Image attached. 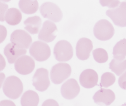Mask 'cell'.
Wrapping results in <instances>:
<instances>
[{"label":"cell","mask_w":126,"mask_h":106,"mask_svg":"<svg viewBox=\"0 0 126 106\" xmlns=\"http://www.w3.org/2000/svg\"><path fill=\"white\" fill-rule=\"evenodd\" d=\"M23 90V84L17 77L9 76L5 81L3 91L5 94L10 99H17L21 96Z\"/></svg>","instance_id":"cell-1"},{"label":"cell","mask_w":126,"mask_h":106,"mask_svg":"<svg viewBox=\"0 0 126 106\" xmlns=\"http://www.w3.org/2000/svg\"><path fill=\"white\" fill-rule=\"evenodd\" d=\"M109 68L117 76H120L126 70V57H114L110 64Z\"/></svg>","instance_id":"cell-18"},{"label":"cell","mask_w":126,"mask_h":106,"mask_svg":"<svg viewBox=\"0 0 126 106\" xmlns=\"http://www.w3.org/2000/svg\"><path fill=\"white\" fill-rule=\"evenodd\" d=\"M57 26L51 21H45L39 33L38 39L41 41L49 43L52 42L57 37Z\"/></svg>","instance_id":"cell-10"},{"label":"cell","mask_w":126,"mask_h":106,"mask_svg":"<svg viewBox=\"0 0 126 106\" xmlns=\"http://www.w3.org/2000/svg\"><path fill=\"white\" fill-rule=\"evenodd\" d=\"M30 54L32 57L39 62L47 60L51 55V50L47 44L43 42H34L29 49Z\"/></svg>","instance_id":"cell-4"},{"label":"cell","mask_w":126,"mask_h":106,"mask_svg":"<svg viewBox=\"0 0 126 106\" xmlns=\"http://www.w3.org/2000/svg\"><path fill=\"white\" fill-rule=\"evenodd\" d=\"M54 54L58 61H67L73 57V47L68 41L65 40H60L56 43L54 47Z\"/></svg>","instance_id":"cell-6"},{"label":"cell","mask_w":126,"mask_h":106,"mask_svg":"<svg viewBox=\"0 0 126 106\" xmlns=\"http://www.w3.org/2000/svg\"><path fill=\"white\" fill-rule=\"evenodd\" d=\"M98 77L97 73L93 69H85L80 74L79 82L83 87L91 88L97 85Z\"/></svg>","instance_id":"cell-14"},{"label":"cell","mask_w":126,"mask_h":106,"mask_svg":"<svg viewBox=\"0 0 126 106\" xmlns=\"http://www.w3.org/2000/svg\"><path fill=\"white\" fill-rule=\"evenodd\" d=\"M7 31L6 28L3 26H0V43L2 42L6 38Z\"/></svg>","instance_id":"cell-28"},{"label":"cell","mask_w":126,"mask_h":106,"mask_svg":"<svg viewBox=\"0 0 126 106\" xmlns=\"http://www.w3.org/2000/svg\"><path fill=\"white\" fill-rule=\"evenodd\" d=\"M39 10L44 17L54 22H59L63 17L61 9L56 4L51 2H46L42 4Z\"/></svg>","instance_id":"cell-5"},{"label":"cell","mask_w":126,"mask_h":106,"mask_svg":"<svg viewBox=\"0 0 126 106\" xmlns=\"http://www.w3.org/2000/svg\"><path fill=\"white\" fill-rule=\"evenodd\" d=\"M106 14L116 26L126 27V2H122L117 7L108 10Z\"/></svg>","instance_id":"cell-7"},{"label":"cell","mask_w":126,"mask_h":106,"mask_svg":"<svg viewBox=\"0 0 126 106\" xmlns=\"http://www.w3.org/2000/svg\"><path fill=\"white\" fill-rule=\"evenodd\" d=\"M8 5L4 3L0 2V21L3 22L5 20V16L8 9Z\"/></svg>","instance_id":"cell-26"},{"label":"cell","mask_w":126,"mask_h":106,"mask_svg":"<svg viewBox=\"0 0 126 106\" xmlns=\"http://www.w3.org/2000/svg\"><path fill=\"white\" fill-rule=\"evenodd\" d=\"M15 67L16 71L20 74L27 75L33 71L35 67V62L31 57L23 55L16 60Z\"/></svg>","instance_id":"cell-11"},{"label":"cell","mask_w":126,"mask_h":106,"mask_svg":"<svg viewBox=\"0 0 126 106\" xmlns=\"http://www.w3.org/2000/svg\"><path fill=\"white\" fill-rule=\"evenodd\" d=\"M115 80V76L113 74L110 72L104 73L101 77V86L103 87H108L114 83Z\"/></svg>","instance_id":"cell-24"},{"label":"cell","mask_w":126,"mask_h":106,"mask_svg":"<svg viewBox=\"0 0 126 106\" xmlns=\"http://www.w3.org/2000/svg\"><path fill=\"white\" fill-rule=\"evenodd\" d=\"M19 6L23 13L32 14L38 11L39 4L37 0H20Z\"/></svg>","instance_id":"cell-19"},{"label":"cell","mask_w":126,"mask_h":106,"mask_svg":"<svg viewBox=\"0 0 126 106\" xmlns=\"http://www.w3.org/2000/svg\"><path fill=\"white\" fill-rule=\"evenodd\" d=\"M41 23L42 20L39 16H36L28 17L24 21V29L31 34H37L40 30Z\"/></svg>","instance_id":"cell-17"},{"label":"cell","mask_w":126,"mask_h":106,"mask_svg":"<svg viewBox=\"0 0 126 106\" xmlns=\"http://www.w3.org/2000/svg\"><path fill=\"white\" fill-rule=\"evenodd\" d=\"M93 53L94 60L98 63H105L108 60V54L107 51L103 48H98L95 49L93 52Z\"/></svg>","instance_id":"cell-23"},{"label":"cell","mask_w":126,"mask_h":106,"mask_svg":"<svg viewBox=\"0 0 126 106\" xmlns=\"http://www.w3.org/2000/svg\"><path fill=\"white\" fill-rule=\"evenodd\" d=\"M93 48V42L87 38H82L79 40L76 47V55L78 59L82 60L88 59Z\"/></svg>","instance_id":"cell-12"},{"label":"cell","mask_w":126,"mask_h":106,"mask_svg":"<svg viewBox=\"0 0 126 106\" xmlns=\"http://www.w3.org/2000/svg\"><path fill=\"white\" fill-rule=\"evenodd\" d=\"M80 88L77 81L70 79L66 81L61 88L63 96L68 100H71L77 96L80 92Z\"/></svg>","instance_id":"cell-13"},{"label":"cell","mask_w":126,"mask_h":106,"mask_svg":"<svg viewBox=\"0 0 126 106\" xmlns=\"http://www.w3.org/2000/svg\"><path fill=\"white\" fill-rule=\"evenodd\" d=\"M43 106H58L57 102L53 99H48L45 101L42 105Z\"/></svg>","instance_id":"cell-29"},{"label":"cell","mask_w":126,"mask_h":106,"mask_svg":"<svg viewBox=\"0 0 126 106\" xmlns=\"http://www.w3.org/2000/svg\"><path fill=\"white\" fill-rule=\"evenodd\" d=\"M118 82L120 87L124 90H126V71L119 78Z\"/></svg>","instance_id":"cell-27"},{"label":"cell","mask_w":126,"mask_h":106,"mask_svg":"<svg viewBox=\"0 0 126 106\" xmlns=\"http://www.w3.org/2000/svg\"><path fill=\"white\" fill-rule=\"evenodd\" d=\"M115 96L113 91L110 89L101 88L95 93L93 99L97 104L110 105L115 99Z\"/></svg>","instance_id":"cell-15"},{"label":"cell","mask_w":126,"mask_h":106,"mask_svg":"<svg viewBox=\"0 0 126 106\" xmlns=\"http://www.w3.org/2000/svg\"><path fill=\"white\" fill-rule=\"evenodd\" d=\"M38 94L33 91H27L25 92L21 98L22 106H37L39 102Z\"/></svg>","instance_id":"cell-21"},{"label":"cell","mask_w":126,"mask_h":106,"mask_svg":"<svg viewBox=\"0 0 126 106\" xmlns=\"http://www.w3.org/2000/svg\"><path fill=\"white\" fill-rule=\"evenodd\" d=\"M22 15L17 8H12L8 9L5 16V21L11 26H16L21 21Z\"/></svg>","instance_id":"cell-20"},{"label":"cell","mask_w":126,"mask_h":106,"mask_svg":"<svg viewBox=\"0 0 126 106\" xmlns=\"http://www.w3.org/2000/svg\"><path fill=\"white\" fill-rule=\"evenodd\" d=\"M1 1H3V2H9L11 0H0Z\"/></svg>","instance_id":"cell-30"},{"label":"cell","mask_w":126,"mask_h":106,"mask_svg":"<svg viewBox=\"0 0 126 106\" xmlns=\"http://www.w3.org/2000/svg\"><path fill=\"white\" fill-rule=\"evenodd\" d=\"M115 33L112 24L106 19H102L96 23L94 28V34L96 38L102 41H106L111 38Z\"/></svg>","instance_id":"cell-2"},{"label":"cell","mask_w":126,"mask_h":106,"mask_svg":"<svg viewBox=\"0 0 126 106\" xmlns=\"http://www.w3.org/2000/svg\"><path fill=\"white\" fill-rule=\"evenodd\" d=\"M10 41L17 47L28 49L32 42L31 35L24 30L17 29L13 31L10 36Z\"/></svg>","instance_id":"cell-8"},{"label":"cell","mask_w":126,"mask_h":106,"mask_svg":"<svg viewBox=\"0 0 126 106\" xmlns=\"http://www.w3.org/2000/svg\"><path fill=\"white\" fill-rule=\"evenodd\" d=\"M71 68L67 63H58L53 66L50 76L54 84H60L69 78L71 73Z\"/></svg>","instance_id":"cell-3"},{"label":"cell","mask_w":126,"mask_h":106,"mask_svg":"<svg viewBox=\"0 0 126 106\" xmlns=\"http://www.w3.org/2000/svg\"><path fill=\"white\" fill-rule=\"evenodd\" d=\"M27 52L26 49L19 48L12 43L7 44L4 50V54L10 64L15 63L19 57L24 55Z\"/></svg>","instance_id":"cell-16"},{"label":"cell","mask_w":126,"mask_h":106,"mask_svg":"<svg viewBox=\"0 0 126 106\" xmlns=\"http://www.w3.org/2000/svg\"><path fill=\"white\" fill-rule=\"evenodd\" d=\"M114 57H126V39L124 38L115 44L113 48Z\"/></svg>","instance_id":"cell-22"},{"label":"cell","mask_w":126,"mask_h":106,"mask_svg":"<svg viewBox=\"0 0 126 106\" xmlns=\"http://www.w3.org/2000/svg\"><path fill=\"white\" fill-rule=\"evenodd\" d=\"M100 3L102 7L112 9L118 7L121 2L119 0H100Z\"/></svg>","instance_id":"cell-25"},{"label":"cell","mask_w":126,"mask_h":106,"mask_svg":"<svg viewBox=\"0 0 126 106\" xmlns=\"http://www.w3.org/2000/svg\"><path fill=\"white\" fill-rule=\"evenodd\" d=\"M33 85L39 92H43L47 90L50 85L48 71L46 69H38L33 78Z\"/></svg>","instance_id":"cell-9"}]
</instances>
